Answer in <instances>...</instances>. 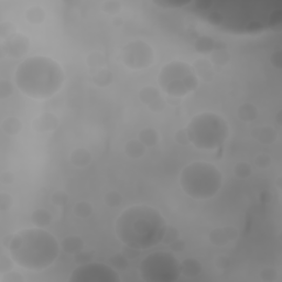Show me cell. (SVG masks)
I'll list each match as a JSON object with an SVG mask.
<instances>
[{"instance_id": "cell-1", "label": "cell", "mask_w": 282, "mask_h": 282, "mask_svg": "<svg viewBox=\"0 0 282 282\" xmlns=\"http://www.w3.org/2000/svg\"><path fill=\"white\" fill-rule=\"evenodd\" d=\"M167 219L153 206L137 204L129 206L117 217L115 234L123 245L146 250L162 243Z\"/></svg>"}, {"instance_id": "cell-2", "label": "cell", "mask_w": 282, "mask_h": 282, "mask_svg": "<svg viewBox=\"0 0 282 282\" xmlns=\"http://www.w3.org/2000/svg\"><path fill=\"white\" fill-rule=\"evenodd\" d=\"M8 251L13 261L23 269L41 271L56 263L61 244L45 228L33 227L15 233Z\"/></svg>"}, {"instance_id": "cell-3", "label": "cell", "mask_w": 282, "mask_h": 282, "mask_svg": "<svg viewBox=\"0 0 282 282\" xmlns=\"http://www.w3.org/2000/svg\"><path fill=\"white\" fill-rule=\"evenodd\" d=\"M64 71L56 60L49 57H30L19 64L15 82L23 95L32 99H47L61 91Z\"/></svg>"}, {"instance_id": "cell-4", "label": "cell", "mask_w": 282, "mask_h": 282, "mask_svg": "<svg viewBox=\"0 0 282 282\" xmlns=\"http://www.w3.org/2000/svg\"><path fill=\"white\" fill-rule=\"evenodd\" d=\"M180 187L183 193L194 201H208L222 189L223 174L215 164L194 161L181 171Z\"/></svg>"}, {"instance_id": "cell-5", "label": "cell", "mask_w": 282, "mask_h": 282, "mask_svg": "<svg viewBox=\"0 0 282 282\" xmlns=\"http://www.w3.org/2000/svg\"><path fill=\"white\" fill-rule=\"evenodd\" d=\"M187 133L190 143L203 151L221 148L229 137V125L223 116L215 113L195 115L189 122Z\"/></svg>"}, {"instance_id": "cell-6", "label": "cell", "mask_w": 282, "mask_h": 282, "mask_svg": "<svg viewBox=\"0 0 282 282\" xmlns=\"http://www.w3.org/2000/svg\"><path fill=\"white\" fill-rule=\"evenodd\" d=\"M158 84L171 98H183L196 91L199 80L187 62L172 61L158 74Z\"/></svg>"}, {"instance_id": "cell-7", "label": "cell", "mask_w": 282, "mask_h": 282, "mask_svg": "<svg viewBox=\"0 0 282 282\" xmlns=\"http://www.w3.org/2000/svg\"><path fill=\"white\" fill-rule=\"evenodd\" d=\"M139 273L147 282H174L181 276L180 261L170 251H156L140 263Z\"/></svg>"}, {"instance_id": "cell-8", "label": "cell", "mask_w": 282, "mask_h": 282, "mask_svg": "<svg viewBox=\"0 0 282 282\" xmlns=\"http://www.w3.org/2000/svg\"><path fill=\"white\" fill-rule=\"evenodd\" d=\"M121 61L132 71H142L150 67L155 62L152 46L142 40L130 41L122 47Z\"/></svg>"}, {"instance_id": "cell-9", "label": "cell", "mask_w": 282, "mask_h": 282, "mask_svg": "<svg viewBox=\"0 0 282 282\" xmlns=\"http://www.w3.org/2000/svg\"><path fill=\"white\" fill-rule=\"evenodd\" d=\"M70 282H119L120 277L111 265L91 263L80 265L68 278Z\"/></svg>"}, {"instance_id": "cell-10", "label": "cell", "mask_w": 282, "mask_h": 282, "mask_svg": "<svg viewBox=\"0 0 282 282\" xmlns=\"http://www.w3.org/2000/svg\"><path fill=\"white\" fill-rule=\"evenodd\" d=\"M139 99L151 112L162 113L167 107V101L159 89L155 86H144L139 91Z\"/></svg>"}, {"instance_id": "cell-11", "label": "cell", "mask_w": 282, "mask_h": 282, "mask_svg": "<svg viewBox=\"0 0 282 282\" xmlns=\"http://www.w3.org/2000/svg\"><path fill=\"white\" fill-rule=\"evenodd\" d=\"M239 233L236 227L234 226H223L216 227L212 229L209 234V242L213 245L221 248V247H226L238 238Z\"/></svg>"}, {"instance_id": "cell-12", "label": "cell", "mask_w": 282, "mask_h": 282, "mask_svg": "<svg viewBox=\"0 0 282 282\" xmlns=\"http://www.w3.org/2000/svg\"><path fill=\"white\" fill-rule=\"evenodd\" d=\"M30 47V40L29 38L21 33H17L7 40V44L3 45V49L6 51L7 56L11 58L19 59L25 56L29 51Z\"/></svg>"}, {"instance_id": "cell-13", "label": "cell", "mask_w": 282, "mask_h": 282, "mask_svg": "<svg viewBox=\"0 0 282 282\" xmlns=\"http://www.w3.org/2000/svg\"><path fill=\"white\" fill-rule=\"evenodd\" d=\"M60 120L52 113H42L32 121V129L40 134H49L56 132L59 127Z\"/></svg>"}, {"instance_id": "cell-14", "label": "cell", "mask_w": 282, "mask_h": 282, "mask_svg": "<svg viewBox=\"0 0 282 282\" xmlns=\"http://www.w3.org/2000/svg\"><path fill=\"white\" fill-rule=\"evenodd\" d=\"M253 138L264 146H271L278 140V132L272 126H261L253 129Z\"/></svg>"}, {"instance_id": "cell-15", "label": "cell", "mask_w": 282, "mask_h": 282, "mask_svg": "<svg viewBox=\"0 0 282 282\" xmlns=\"http://www.w3.org/2000/svg\"><path fill=\"white\" fill-rule=\"evenodd\" d=\"M70 162L75 168L85 169L91 166V163L93 162V156L88 150L84 148H78L71 152Z\"/></svg>"}, {"instance_id": "cell-16", "label": "cell", "mask_w": 282, "mask_h": 282, "mask_svg": "<svg viewBox=\"0 0 282 282\" xmlns=\"http://www.w3.org/2000/svg\"><path fill=\"white\" fill-rule=\"evenodd\" d=\"M181 274L188 278H195L203 272V266L201 261L193 257L185 258L180 263Z\"/></svg>"}, {"instance_id": "cell-17", "label": "cell", "mask_w": 282, "mask_h": 282, "mask_svg": "<svg viewBox=\"0 0 282 282\" xmlns=\"http://www.w3.org/2000/svg\"><path fill=\"white\" fill-rule=\"evenodd\" d=\"M84 240L79 235H68L61 243V249L67 254H72L80 252L84 249Z\"/></svg>"}, {"instance_id": "cell-18", "label": "cell", "mask_w": 282, "mask_h": 282, "mask_svg": "<svg viewBox=\"0 0 282 282\" xmlns=\"http://www.w3.org/2000/svg\"><path fill=\"white\" fill-rule=\"evenodd\" d=\"M259 116V109L258 107L252 104V102H244L237 108V117L240 121L245 123L253 122L258 118Z\"/></svg>"}, {"instance_id": "cell-19", "label": "cell", "mask_w": 282, "mask_h": 282, "mask_svg": "<svg viewBox=\"0 0 282 282\" xmlns=\"http://www.w3.org/2000/svg\"><path fill=\"white\" fill-rule=\"evenodd\" d=\"M123 151H125L126 156L130 158V159L138 160V159H141V158L146 155L147 147L144 146L143 143H141V141L138 138H136V139L129 140L125 144Z\"/></svg>"}, {"instance_id": "cell-20", "label": "cell", "mask_w": 282, "mask_h": 282, "mask_svg": "<svg viewBox=\"0 0 282 282\" xmlns=\"http://www.w3.org/2000/svg\"><path fill=\"white\" fill-rule=\"evenodd\" d=\"M53 222V215L51 212L45 209H37L32 212L31 214V223L34 227L39 228H47L50 227Z\"/></svg>"}, {"instance_id": "cell-21", "label": "cell", "mask_w": 282, "mask_h": 282, "mask_svg": "<svg viewBox=\"0 0 282 282\" xmlns=\"http://www.w3.org/2000/svg\"><path fill=\"white\" fill-rule=\"evenodd\" d=\"M192 67H193L198 80L202 79L206 82H209L212 80L213 74H214V72H213V64L211 63L210 60L198 59L194 62Z\"/></svg>"}, {"instance_id": "cell-22", "label": "cell", "mask_w": 282, "mask_h": 282, "mask_svg": "<svg viewBox=\"0 0 282 282\" xmlns=\"http://www.w3.org/2000/svg\"><path fill=\"white\" fill-rule=\"evenodd\" d=\"M138 139L147 148H153L160 142V134L152 127H146L139 132Z\"/></svg>"}, {"instance_id": "cell-23", "label": "cell", "mask_w": 282, "mask_h": 282, "mask_svg": "<svg viewBox=\"0 0 282 282\" xmlns=\"http://www.w3.org/2000/svg\"><path fill=\"white\" fill-rule=\"evenodd\" d=\"M22 121L16 116H9L5 118L2 122V130L7 136H17L22 130Z\"/></svg>"}, {"instance_id": "cell-24", "label": "cell", "mask_w": 282, "mask_h": 282, "mask_svg": "<svg viewBox=\"0 0 282 282\" xmlns=\"http://www.w3.org/2000/svg\"><path fill=\"white\" fill-rule=\"evenodd\" d=\"M93 82L94 84L99 88H106L111 86L114 82V75L111 72V70L104 67L100 70L94 72L93 74Z\"/></svg>"}, {"instance_id": "cell-25", "label": "cell", "mask_w": 282, "mask_h": 282, "mask_svg": "<svg viewBox=\"0 0 282 282\" xmlns=\"http://www.w3.org/2000/svg\"><path fill=\"white\" fill-rule=\"evenodd\" d=\"M217 47L214 39L209 36H199L194 41V50L201 54H211Z\"/></svg>"}, {"instance_id": "cell-26", "label": "cell", "mask_w": 282, "mask_h": 282, "mask_svg": "<svg viewBox=\"0 0 282 282\" xmlns=\"http://www.w3.org/2000/svg\"><path fill=\"white\" fill-rule=\"evenodd\" d=\"M25 20L28 21L30 24L33 25H38L42 23L45 20V11L42 8V7L40 6H32L30 8L27 9L25 13H24Z\"/></svg>"}, {"instance_id": "cell-27", "label": "cell", "mask_w": 282, "mask_h": 282, "mask_svg": "<svg viewBox=\"0 0 282 282\" xmlns=\"http://www.w3.org/2000/svg\"><path fill=\"white\" fill-rule=\"evenodd\" d=\"M210 61L213 65L225 66L229 63L230 54L225 46H217L214 51L211 52Z\"/></svg>"}, {"instance_id": "cell-28", "label": "cell", "mask_w": 282, "mask_h": 282, "mask_svg": "<svg viewBox=\"0 0 282 282\" xmlns=\"http://www.w3.org/2000/svg\"><path fill=\"white\" fill-rule=\"evenodd\" d=\"M234 175H235L239 180H246L252 175V166L247 161H239L233 168Z\"/></svg>"}, {"instance_id": "cell-29", "label": "cell", "mask_w": 282, "mask_h": 282, "mask_svg": "<svg viewBox=\"0 0 282 282\" xmlns=\"http://www.w3.org/2000/svg\"><path fill=\"white\" fill-rule=\"evenodd\" d=\"M94 212L93 205L87 201H81L74 205L73 213L74 215L80 219H87L91 217Z\"/></svg>"}, {"instance_id": "cell-30", "label": "cell", "mask_w": 282, "mask_h": 282, "mask_svg": "<svg viewBox=\"0 0 282 282\" xmlns=\"http://www.w3.org/2000/svg\"><path fill=\"white\" fill-rule=\"evenodd\" d=\"M122 9V4L118 0H106L100 4V10L108 16L116 17L120 13Z\"/></svg>"}, {"instance_id": "cell-31", "label": "cell", "mask_w": 282, "mask_h": 282, "mask_svg": "<svg viewBox=\"0 0 282 282\" xmlns=\"http://www.w3.org/2000/svg\"><path fill=\"white\" fill-rule=\"evenodd\" d=\"M87 65L93 71H98L100 68H104L106 64V59L100 52H92L87 57Z\"/></svg>"}, {"instance_id": "cell-32", "label": "cell", "mask_w": 282, "mask_h": 282, "mask_svg": "<svg viewBox=\"0 0 282 282\" xmlns=\"http://www.w3.org/2000/svg\"><path fill=\"white\" fill-rule=\"evenodd\" d=\"M104 203L111 209H117L122 205L123 196L119 193L118 191H108L104 195Z\"/></svg>"}, {"instance_id": "cell-33", "label": "cell", "mask_w": 282, "mask_h": 282, "mask_svg": "<svg viewBox=\"0 0 282 282\" xmlns=\"http://www.w3.org/2000/svg\"><path fill=\"white\" fill-rule=\"evenodd\" d=\"M109 265L117 271H125L129 267V259L123 256L122 252H118L109 258Z\"/></svg>"}, {"instance_id": "cell-34", "label": "cell", "mask_w": 282, "mask_h": 282, "mask_svg": "<svg viewBox=\"0 0 282 282\" xmlns=\"http://www.w3.org/2000/svg\"><path fill=\"white\" fill-rule=\"evenodd\" d=\"M254 166L260 170H266L269 169L272 164V158L270 155L266 152H260L256 157H254Z\"/></svg>"}, {"instance_id": "cell-35", "label": "cell", "mask_w": 282, "mask_h": 282, "mask_svg": "<svg viewBox=\"0 0 282 282\" xmlns=\"http://www.w3.org/2000/svg\"><path fill=\"white\" fill-rule=\"evenodd\" d=\"M68 201H70V196H68L65 191L58 190L53 192L51 195V203L53 205L59 206V208H63V206L67 205Z\"/></svg>"}, {"instance_id": "cell-36", "label": "cell", "mask_w": 282, "mask_h": 282, "mask_svg": "<svg viewBox=\"0 0 282 282\" xmlns=\"http://www.w3.org/2000/svg\"><path fill=\"white\" fill-rule=\"evenodd\" d=\"M178 238H180V230H178L176 227H174V226L168 225L166 233H164L162 243L170 246L172 243L175 242V240L178 239Z\"/></svg>"}, {"instance_id": "cell-37", "label": "cell", "mask_w": 282, "mask_h": 282, "mask_svg": "<svg viewBox=\"0 0 282 282\" xmlns=\"http://www.w3.org/2000/svg\"><path fill=\"white\" fill-rule=\"evenodd\" d=\"M15 34H17V29L15 24H12L8 21L0 24V38H2L3 41L9 40L10 38L15 36Z\"/></svg>"}, {"instance_id": "cell-38", "label": "cell", "mask_w": 282, "mask_h": 282, "mask_svg": "<svg viewBox=\"0 0 282 282\" xmlns=\"http://www.w3.org/2000/svg\"><path fill=\"white\" fill-rule=\"evenodd\" d=\"M15 93V85L10 81L2 80L0 81V98H9Z\"/></svg>"}, {"instance_id": "cell-39", "label": "cell", "mask_w": 282, "mask_h": 282, "mask_svg": "<svg viewBox=\"0 0 282 282\" xmlns=\"http://www.w3.org/2000/svg\"><path fill=\"white\" fill-rule=\"evenodd\" d=\"M278 271L273 267H266L260 271V279L265 282H274L278 280Z\"/></svg>"}, {"instance_id": "cell-40", "label": "cell", "mask_w": 282, "mask_h": 282, "mask_svg": "<svg viewBox=\"0 0 282 282\" xmlns=\"http://www.w3.org/2000/svg\"><path fill=\"white\" fill-rule=\"evenodd\" d=\"M15 261L11 258V256H7V254H2L0 256V273L4 274L13 270V266H15Z\"/></svg>"}, {"instance_id": "cell-41", "label": "cell", "mask_w": 282, "mask_h": 282, "mask_svg": "<svg viewBox=\"0 0 282 282\" xmlns=\"http://www.w3.org/2000/svg\"><path fill=\"white\" fill-rule=\"evenodd\" d=\"M13 205V197L7 193V192H2L0 193V211L7 212L9 211Z\"/></svg>"}, {"instance_id": "cell-42", "label": "cell", "mask_w": 282, "mask_h": 282, "mask_svg": "<svg viewBox=\"0 0 282 282\" xmlns=\"http://www.w3.org/2000/svg\"><path fill=\"white\" fill-rule=\"evenodd\" d=\"M174 140L177 144H180V146H182V147L191 144L190 139H189V135H188L187 129L185 128H181L177 130V132L174 134Z\"/></svg>"}, {"instance_id": "cell-43", "label": "cell", "mask_w": 282, "mask_h": 282, "mask_svg": "<svg viewBox=\"0 0 282 282\" xmlns=\"http://www.w3.org/2000/svg\"><path fill=\"white\" fill-rule=\"evenodd\" d=\"M74 261L78 266L91 263V261H93V253H89V252H86L84 250H81L80 252L74 254Z\"/></svg>"}, {"instance_id": "cell-44", "label": "cell", "mask_w": 282, "mask_h": 282, "mask_svg": "<svg viewBox=\"0 0 282 282\" xmlns=\"http://www.w3.org/2000/svg\"><path fill=\"white\" fill-rule=\"evenodd\" d=\"M214 265L219 270L228 269L230 266V258L226 256V254H219L214 259Z\"/></svg>"}, {"instance_id": "cell-45", "label": "cell", "mask_w": 282, "mask_h": 282, "mask_svg": "<svg viewBox=\"0 0 282 282\" xmlns=\"http://www.w3.org/2000/svg\"><path fill=\"white\" fill-rule=\"evenodd\" d=\"M156 6L162 7L164 9H180L183 8V7H187L190 5V3H175V2H153L152 3Z\"/></svg>"}, {"instance_id": "cell-46", "label": "cell", "mask_w": 282, "mask_h": 282, "mask_svg": "<svg viewBox=\"0 0 282 282\" xmlns=\"http://www.w3.org/2000/svg\"><path fill=\"white\" fill-rule=\"evenodd\" d=\"M24 278L21 276V274L16 272V271H9L7 273H4L0 281L2 282H22Z\"/></svg>"}, {"instance_id": "cell-47", "label": "cell", "mask_w": 282, "mask_h": 282, "mask_svg": "<svg viewBox=\"0 0 282 282\" xmlns=\"http://www.w3.org/2000/svg\"><path fill=\"white\" fill-rule=\"evenodd\" d=\"M121 252L123 253V256L127 257L129 260L137 259L141 254L140 249H137V248H135V247H130V246H126V245H125V247H123Z\"/></svg>"}, {"instance_id": "cell-48", "label": "cell", "mask_w": 282, "mask_h": 282, "mask_svg": "<svg viewBox=\"0 0 282 282\" xmlns=\"http://www.w3.org/2000/svg\"><path fill=\"white\" fill-rule=\"evenodd\" d=\"M270 64L276 68V70H281L282 65V51L276 50L270 56Z\"/></svg>"}, {"instance_id": "cell-49", "label": "cell", "mask_w": 282, "mask_h": 282, "mask_svg": "<svg viewBox=\"0 0 282 282\" xmlns=\"http://www.w3.org/2000/svg\"><path fill=\"white\" fill-rule=\"evenodd\" d=\"M15 180H16V176L11 171H4L2 175H0V182H2L4 185H11L13 184V182H15Z\"/></svg>"}, {"instance_id": "cell-50", "label": "cell", "mask_w": 282, "mask_h": 282, "mask_svg": "<svg viewBox=\"0 0 282 282\" xmlns=\"http://www.w3.org/2000/svg\"><path fill=\"white\" fill-rule=\"evenodd\" d=\"M170 249L173 252H182L185 249V242L180 237L170 245Z\"/></svg>"}, {"instance_id": "cell-51", "label": "cell", "mask_w": 282, "mask_h": 282, "mask_svg": "<svg viewBox=\"0 0 282 282\" xmlns=\"http://www.w3.org/2000/svg\"><path fill=\"white\" fill-rule=\"evenodd\" d=\"M13 235H15V234H7V235L4 236V238L2 239V244L6 249L9 248V246L11 244V240L13 238Z\"/></svg>"}, {"instance_id": "cell-52", "label": "cell", "mask_w": 282, "mask_h": 282, "mask_svg": "<svg viewBox=\"0 0 282 282\" xmlns=\"http://www.w3.org/2000/svg\"><path fill=\"white\" fill-rule=\"evenodd\" d=\"M274 121H276V123L278 126L282 125V111H281V109H279V111L277 112V114L274 115Z\"/></svg>"}, {"instance_id": "cell-53", "label": "cell", "mask_w": 282, "mask_h": 282, "mask_svg": "<svg viewBox=\"0 0 282 282\" xmlns=\"http://www.w3.org/2000/svg\"><path fill=\"white\" fill-rule=\"evenodd\" d=\"M113 23L116 25V27H120L122 23H123V21H122V20L121 19H119L118 17H115V19H114V21H113Z\"/></svg>"}]
</instances>
